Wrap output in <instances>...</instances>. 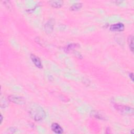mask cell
Returning a JSON list of instances; mask_svg holds the SVG:
<instances>
[{
	"label": "cell",
	"instance_id": "52a82bcc",
	"mask_svg": "<svg viewBox=\"0 0 134 134\" xmlns=\"http://www.w3.org/2000/svg\"><path fill=\"white\" fill-rule=\"evenodd\" d=\"M51 129L55 133H62L63 132L62 127L57 123H53L51 125Z\"/></svg>",
	"mask_w": 134,
	"mask_h": 134
},
{
	"label": "cell",
	"instance_id": "8992f818",
	"mask_svg": "<svg viewBox=\"0 0 134 134\" xmlns=\"http://www.w3.org/2000/svg\"><path fill=\"white\" fill-rule=\"evenodd\" d=\"M30 58L31 59L32 61V62L34 63V64L38 68H42V65L41 64V62L40 59L36 55L34 54H31L30 55Z\"/></svg>",
	"mask_w": 134,
	"mask_h": 134
},
{
	"label": "cell",
	"instance_id": "7a4b0ae2",
	"mask_svg": "<svg viewBox=\"0 0 134 134\" xmlns=\"http://www.w3.org/2000/svg\"><path fill=\"white\" fill-rule=\"evenodd\" d=\"M114 107L120 113L124 115H132L133 114V109L130 107L119 104H115Z\"/></svg>",
	"mask_w": 134,
	"mask_h": 134
},
{
	"label": "cell",
	"instance_id": "277c9868",
	"mask_svg": "<svg viewBox=\"0 0 134 134\" xmlns=\"http://www.w3.org/2000/svg\"><path fill=\"white\" fill-rule=\"evenodd\" d=\"M54 24V20L52 19H51L50 20H49L44 26V30L46 32L47 34L51 33L53 29V26Z\"/></svg>",
	"mask_w": 134,
	"mask_h": 134
},
{
	"label": "cell",
	"instance_id": "8fae6325",
	"mask_svg": "<svg viewBox=\"0 0 134 134\" xmlns=\"http://www.w3.org/2000/svg\"><path fill=\"white\" fill-rule=\"evenodd\" d=\"M77 44H75V43H72L70 44H69L68 46L66 47V48L64 49V51H65L66 52H69L70 51H71V50H72L73 49L75 48L76 47Z\"/></svg>",
	"mask_w": 134,
	"mask_h": 134
},
{
	"label": "cell",
	"instance_id": "7c38bea8",
	"mask_svg": "<svg viewBox=\"0 0 134 134\" xmlns=\"http://www.w3.org/2000/svg\"><path fill=\"white\" fill-rule=\"evenodd\" d=\"M129 76H130V77L131 78V79L132 80V81H133V73H130V74H129Z\"/></svg>",
	"mask_w": 134,
	"mask_h": 134
},
{
	"label": "cell",
	"instance_id": "6da1fadb",
	"mask_svg": "<svg viewBox=\"0 0 134 134\" xmlns=\"http://www.w3.org/2000/svg\"><path fill=\"white\" fill-rule=\"evenodd\" d=\"M28 112L31 117L37 121L42 120L46 117V113L43 109L39 105L35 103L29 105Z\"/></svg>",
	"mask_w": 134,
	"mask_h": 134
},
{
	"label": "cell",
	"instance_id": "3957f363",
	"mask_svg": "<svg viewBox=\"0 0 134 134\" xmlns=\"http://www.w3.org/2000/svg\"><path fill=\"white\" fill-rule=\"evenodd\" d=\"M8 99L9 100V101L13 103L19 104V105L24 104L25 103V99L23 97H19L18 96H14V95L9 96H8Z\"/></svg>",
	"mask_w": 134,
	"mask_h": 134
},
{
	"label": "cell",
	"instance_id": "5b68a950",
	"mask_svg": "<svg viewBox=\"0 0 134 134\" xmlns=\"http://www.w3.org/2000/svg\"><path fill=\"white\" fill-rule=\"evenodd\" d=\"M125 28L124 25L122 23H119L111 25L110 27V29L115 31H121L124 30Z\"/></svg>",
	"mask_w": 134,
	"mask_h": 134
},
{
	"label": "cell",
	"instance_id": "ba28073f",
	"mask_svg": "<svg viewBox=\"0 0 134 134\" xmlns=\"http://www.w3.org/2000/svg\"><path fill=\"white\" fill-rule=\"evenodd\" d=\"M49 3L54 8H60L63 4V2L62 1H50Z\"/></svg>",
	"mask_w": 134,
	"mask_h": 134
},
{
	"label": "cell",
	"instance_id": "4fadbf2b",
	"mask_svg": "<svg viewBox=\"0 0 134 134\" xmlns=\"http://www.w3.org/2000/svg\"><path fill=\"white\" fill-rule=\"evenodd\" d=\"M2 121H3V116H2V115H1V124L2 122Z\"/></svg>",
	"mask_w": 134,
	"mask_h": 134
},
{
	"label": "cell",
	"instance_id": "9c48e42d",
	"mask_svg": "<svg viewBox=\"0 0 134 134\" xmlns=\"http://www.w3.org/2000/svg\"><path fill=\"white\" fill-rule=\"evenodd\" d=\"M128 43L130 49L132 52L133 50V37L132 35H130L128 38Z\"/></svg>",
	"mask_w": 134,
	"mask_h": 134
},
{
	"label": "cell",
	"instance_id": "30bf717a",
	"mask_svg": "<svg viewBox=\"0 0 134 134\" xmlns=\"http://www.w3.org/2000/svg\"><path fill=\"white\" fill-rule=\"evenodd\" d=\"M82 7V3H76L73 4L70 7V9L72 10H77L81 8Z\"/></svg>",
	"mask_w": 134,
	"mask_h": 134
}]
</instances>
